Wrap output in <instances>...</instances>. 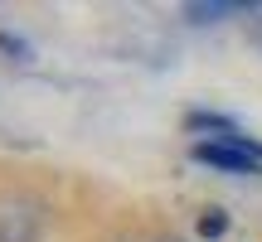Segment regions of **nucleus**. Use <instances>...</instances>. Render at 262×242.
Instances as JSON below:
<instances>
[{
	"label": "nucleus",
	"instance_id": "3",
	"mask_svg": "<svg viewBox=\"0 0 262 242\" xmlns=\"http://www.w3.org/2000/svg\"><path fill=\"white\" fill-rule=\"evenodd\" d=\"M224 228H228L224 208H204V218H199V233H204V237H219Z\"/></svg>",
	"mask_w": 262,
	"mask_h": 242
},
{
	"label": "nucleus",
	"instance_id": "4",
	"mask_svg": "<svg viewBox=\"0 0 262 242\" xmlns=\"http://www.w3.org/2000/svg\"><path fill=\"white\" fill-rule=\"evenodd\" d=\"M189 15L204 25V19H219V15H233V5H189Z\"/></svg>",
	"mask_w": 262,
	"mask_h": 242
},
{
	"label": "nucleus",
	"instance_id": "5",
	"mask_svg": "<svg viewBox=\"0 0 262 242\" xmlns=\"http://www.w3.org/2000/svg\"><path fill=\"white\" fill-rule=\"evenodd\" d=\"M160 242H175V237H160Z\"/></svg>",
	"mask_w": 262,
	"mask_h": 242
},
{
	"label": "nucleus",
	"instance_id": "1",
	"mask_svg": "<svg viewBox=\"0 0 262 242\" xmlns=\"http://www.w3.org/2000/svg\"><path fill=\"white\" fill-rule=\"evenodd\" d=\"M189 155H194L199 165L228 170V175H257L262 170V146H253L248 136H238V140H194Z\"/></svg>",
	"mask_w": 262,
	"mask_h": 242
},
{
	"label": "nucleus",
	"instance_id": "2",
	"mask_svg": "<svg viewBox=\"0 0 262 242\" xmlns=\"http://www.w3.org/2000/svg\"><path fill=\"white\" fill-rule=\"evenodd\" d=\"M44 228V204L29 194H0V242H34Z\"/></svg>",
	"mask_w": 262,
	"mask_h": 242
}]
</instances>
